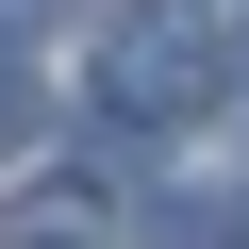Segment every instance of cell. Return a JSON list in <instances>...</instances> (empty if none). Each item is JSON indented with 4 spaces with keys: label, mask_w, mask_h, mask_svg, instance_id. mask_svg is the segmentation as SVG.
<instances>
[{
    "label": "cell",
    "mask_w": 249,
    "mask_h": 249,
    "mask_svg": "<svg viewBox=\"0 0 249 249\" xmlns=\"http://www.w3.org/2000/svg\"><path fill=\"white\" fill-rule=\"evenodd\" d=\"M133 249H249V199H199V183H183V199H150Z\"/></svg>",
    "instance_id": "obj_3"
},
{
    "label": "cell",
    "mask_w": 249,
    "mask_h": 249,
    "mask_svg": "<svg viewBox=\"0 0 249 249\" xmlns=\"http://www.w3.org/2000/svg\"><path fill=\"white\" fill-rule=\"evenodd\" d=\"M50 17H67V0H0V50H34V34H50Z\"/></svg>",
    "instance_id": "obj_4"
},
{
    "label": "cell",
    "mask_w": 249,
    "mask_h": 249,
    "mask_svg": "<svg viewBox=\"0 0 249 249\" xmlns=\"http://www.w3.org/2000/svg\"><path fill=\"white\" fill-rule=\"evenodd\" d=\"M232 83H249V34H232Z\"/></svg>",
    "instance_id": "obj_6"
},
{
    "label": "cell",
    "mask_w": 249,
    "mask_h": 249,
    "mask_svg": "<svg viewBox=\"0 0 249 249\" xmlns=\"http://www.w3.org/2000/svg\"><path fill=\"white\" fill-rule=\"evenodd\" d=\"M232 83V50L199 34V0H133V17H100V116H183V100H216Z\"/></svg>",
    "instance_id": "obj_1"
},
{
    "label": "cell",
    "mask_w": 249,
    "mask_h": 249,
    "mask_svg": "<svg viewBox=\"0 0 249 249\" xmlns=\"http://www.w3.org/2000/svg\"><path fill=\"white\" fill-rule=\"evenodd\" d=\"M0 249H116L100 232V183H34L17 216H0Z\"/></svg>",
    "instance_id": "obj_2"
},
{
    "label": "cell",
    "mask_w": 249,
    "mask_h": 249,
    "mask_svg": "<svg viewBox=\"0 0 249 249\" xmlns=\"http://www.w3.org/2000/svg\"><path fill=\"white\" fill-rule=\"evenodd\" d=\"M17 133H34V83H17V67H0V150H17Z\"/></svg>",
    "instance_id": "obj_5"
}]
</instances>
